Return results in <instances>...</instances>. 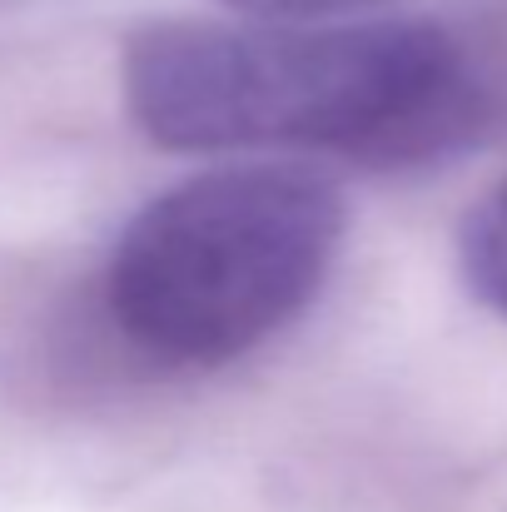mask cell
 Segmentation results:
<instances>
[{"mask_svg": "<svg viewBox=\"0 0 507 512\" xmlns=\"http://www.w3.org/2000/svg\"><path fill=\"white\" fill-rule=\"evenodd\" d=\"M120 95L174 155L314 150L373 170L438 165L488 120V85L433 20H145Z\"/></svg>", "mask_w": 507, "mask_h": 512, "instance_id": "cell-1", "label": "cell"}, {"mask_svg": "<svg viewBox=\"0 0 507 512\" xmlns=\"http://www.w3.org/2000/svg\"><path fill=\"white\" fill-rule=\"evenodd\" d=\"M348 204L299 165H219L145 199L110 244L105 314L165 368H224L329 284Z\"/></svg>", "mask_w": 507, "mask_h": 512, "instance_id": "cell-2", "label": "cell"}, {"mask_svg": "<svg viewBox=\"0 0 507 512\" xmlns=\"http://www.w3.org/2000/svg\"><path fill=\"white\" fill-rule=\"evenodd\" d=\"M458 269L468 294L507 324V174L478 194L458 224Z\"/></svg>", "mask_w": 507, "mask_h": 512, "instance_id": "cell-3", "label": "cell"}, {"mask_svg": "<svg viewBox=\"0 0 507 512\" xmlns=\"http://www.w3.org/2000/svg\"><path fill=\"white\" fill-rule=\"evenodd\" d=\"M224 5H234L249 20H343L388 0H224Z\"/></svg>", "mask_w": 507, "mask_h": 512, "instance_id": "cell-4", "label": "cell"}]
</instances>
